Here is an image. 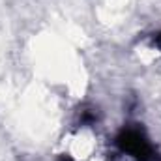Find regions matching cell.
Here are the masks:
<instances>
[{"label": "cell", "mask_w": 161, "mask_h": 161, "mask_svg": "<svg viewBox=\"0 0 161 161\" xmlns=\"http://www.w3.org/2000/svg\"><path fill=\"white\" fill-rule=\"evenodd\" d=\"M116 142H118V146L124 152H127L135 159H139V161L152 159V146L148 144L146 137L142 133H139L137 129H124L118 135Z\"/></svg>", "instance_id": "obj_1"}, {"label": "cell", "mask_w": 161, "mask_h": 161, "mask_svg": "<svg viewBox=\"0 0 161 161\" xmlns=\"http://www.w3.org/2000/svg\"><path fill=\"white\" fill-rule=\"evenodd\" d=\"M58 161H73V159H71L69 156H62V158H60V159H58Z\"/></svg>", "instance_id": "obj_2"}, {"label": "cell", "mask_w": 161, "mask_h": 161, "mask_svg": "<svg viewBox=\"0 0 161 161\" xmlns=\"http://www.w3.org/2000/svg\"><path fill=\"white\" fill-rule=\"evenodd\" d=\"M156 43H159V45H161V34H158V36H156Z\"/></svg>", "instance_id": "obj_3"}]
</instances>
